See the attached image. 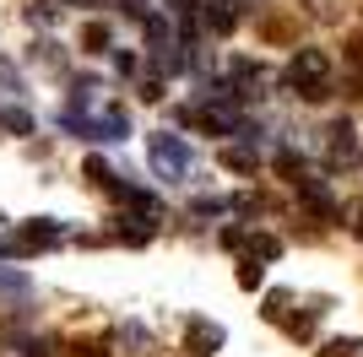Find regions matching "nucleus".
Returning a JSON list of instances; mask_svg holds the SVG:
<instances>
[{"instance_id": "nucleus-22", "label": "nucleus", "mask_w": 363, "mask_h": 357, "mask_svg": "<svg viewBox=\"0 0 363 357\" xmlns=\"http://www.w3.org/2000/svg\"><path fill=\"white\" fill-rule=\"evenodd\" d=\"M352 233H358V238H363V206H358V211H352Z\"/></svg>"}, {"instance_id": "nucleus-8", "label": "nucleus", "mask_w": 363, "mask_h": 357, "mask_svg": "<svg viewBox=\"0 0 363 357\" xmlns=\"http://www.w3.org/2000/svg\"><path fill=\"white\" fill-rule=\"evenodd\" d=\"M239 249L250 254V260H260V266H266V260H277V254H282V238H272V233H244Z\"/></svg>"}, {"instance_id": "nucleus-13", "label": "nucleus", "mask_w": 363, "mask_h": 357, "mask_svg": "<svg viewBox=\"0 0 363 357\" xmlns=\"http://www.w3.org/2000/svg\"><path fill=\"white\" fill-rule=\"evenodd\" d=\"M228 206H233L228 195H201V200H196V206H190V211H196V217H223Z\"/></svg>"}, {"instance_id": "nucleus-10", "label": "nucleus", "mask_w": 363, "mask_h": 357, "mask_svg": "<svg viewBox=\"0 0 363 357\" xmlns=\"http://www.w3.org/2000/svg\"><path fill=\"white\" fill-rule=\"evenodd\" d=\"M82 49H87V55H108V49H114V33H108V22H98V16H92L87 28H82Z\"/></svg>"}, {"instance_id": "nucleus-3", "label": "nucleus", "mask_w": 363, "mask_h": 357, "mask_svg": "<svg viewBox=\"0 0 363 357\" xmlns=\"http://www.w3.org/2000/svg\"><path fill=\"white\" fill-rule=\"evenodd\" d=\"M320 147H325V163H331V168H347V163L363 157V152H358V125H352V119H331Z\"/></svg>"}, {"instance_id": "nucleus-1", "label": "nucleus", "mask_w": 363, "mask_h": 357, "mask_svg": "<svg viewBox=\"0 0 363 357\" xmlns=\"http://www.w3.org/2000/svg\"><path fill=\"white\" fill-rule=\"evenodd\" d=\"M282 81H288L298 98H309V103L331 98V60H325V49H293Z\"/></svg>"}, {"instance_id": "nucleus-11", "label": "nucleus", "mask_w": 363, "mask_h": 357, "mask_svg": "<svg viewBox=\"0 0 363 357\" xmlns=\"http://www.w3.org/2000/svg\"><path fill=\"white\" fill-rule=\"evenodd\" d=\"M0 130L33 135V114H28V108H16V103H0Z\"/></svg>"}, {"instance_id": "nucleus-23", "label": "nucleus", "mask_w": 363, "mask_h": 357, "mask_svg": "<svg viewBox=\"0 0 363 357\" xmlns=\"http://www.w3.org/2000/svg\"><path fill=\"white\" fill-rule=\"evenodd\" d=\"M6 233H11V217H6V211H0V244H6Z\"/></svg>"}, {"instance_id": "nucleus-27", "label": "nucleus", "mask_w": 363, "mask_h": 357, "mask_svg": "<svg viewBox=\"0 0 363 357\" xmlns=\"http://www.w3.org/2000/svg\"><path fill=\"white\" fill-rule=\"evenodd\" d=\"M168 6H174V0H168Z\"/></svg>"}, {"instance_id": "nucleus-2", "label": "nucleus", "mask_w": 363, "mask_h": 357, "mask_svg": "<svg viewBox=\"0 0 363 357\" xmlns=\"http://www.w3.org/2000/svg\"><path fill=\"white\" fill-rule=\"evenodd\" d=\"M147 157H152V174L168 178V184H179V178L190 174V147H184V135H174V130H152Z\"/></svg>"}, {"instance_id": "nucleus-21", "label": "nucleus", "mask_w": 363, "mask_h": 357, "mask_svg": "<svg viewBox=\"0 0 363 357\" xmlns=\"http://www.w3.org/2000/svg\"><path fill=\"white\" fill-rule=\"evenodd\" d=\"M120 11H125V16H136V22H141V16L152 11V0H120Z\"/></svg>"}, {"instance_id": "nucleus-6", "label": "nucleus", "mask_w": 363, "mask_h": 357, "mask_svg": "<svg viewBox=\"0 0 363 357\" xmlns=\"http://www.w3.org/2000/svg\"><path fill=\"white\" fill-rule=\"evenodd\" d=\"M16 238L28 244V249H49V244H60L65 227L55 217H28V222H16Z\"/></svg>"}, {"instance_id": "nucleus-5", "label": "nucleus", "mask_w": 363, "mask_h": 357, "mask_svg": "<svg viewBox=\"0 0 363 357\" xmlns=\"http://www.w3.org/2000/svg\"><path fill=\"white\" fill-rule=\"evenodd\" d=\"M293 184H298V200H303V211H315V217H336V195L325 190V178H309V174H298Z\"/></svg>"}, {"instance_id": "nucleus-17", "label": "nucleus", "mask_w": 363, "mask_h": 357, "mask_svg": "<svg viewBox=\"0 0 363 357\" xmlns=\"http://www.w3.org/2000/svg\"><path fill=\"white\" fill-rule=\"evenodd\" d=\"M0 293H33V282L22 271H0Z\"/></svg>"}, {"instance_id": "nucleus-7", "label": "nucleus", "mask_w": 363, "mask_h": 357, "mask_svg": "<svg viewBox=\"0 0 363 357\" xmlns=\"http://www.w3.org/2000/svg\"><path fill=\"white\" fill-rule=\"evenodd\" d=\"M233 22H239L233 0H201V28L206 33H233Z\"/></svg>"}, {"instance_id": "nucleus-25", "label": "nucleus", "mask_w": 363, "mask_h": 357, "mask_svg": "<svg viewBox=\"0 0 363 357\" xmlns=\"http://www.w3.org/2000/svg\"><path fill=\"white\" fill-rule=\"evenodd\" d=\"M233 6H255V0H233Z\"/></svg>"}, {"instance_id": "nucleus-12", "label": "nucleus", "mask_w": 363, "mask_h": 357, "mask_svg": "<svg viewBox=\"0 0 363 357\" xmlns=\"http://www.w3.org/2000/svg\"><path fill=\"white\" fill-rule=\"evenodd\" d=\"M28 60H33V65H44V71H60V65H65V55H60V44H55V38H38Z\"/></svg>"}, {"instance_id": "nucleus-15", "label": "nucleus", "mask_w": 363, "mask_h": 357, "mask_svg": "<svg viewBox=\"0 0 363 357\" xmlns=\"http://www.w3.org/2000/svg\"><path fill=\"white\" fill-rule=\"evenodd\" d=\"M260 276H266V266H260V260H244V266H239V287H244V293H255Z\"/></svg>"}, {"instance_id": "nucleus-9", "label": "nucleus", "mask_w": 363, "mask_h": 357, "mask_svg": "<svg viewBox=\"0 0 363 357\" xmlns=\"http://www.w3.org/2000/svg\"><path fill=\"white\" fill-rule=\"evenodd\" d=\"M217 163L233 168V174H255V168H260V152L255 147H223V152H217Z\"/></svg>"}, {"instance_id": "nucleus-19", "label": "nucleus", "mask_w": 363, "mask_h": 357, "mask_svg": "<svg viewBox=\"0 0 363 357\" xmlns=\"http://www.w3.org/2000/svg\"><path fill=\"white\" fill-rule=\"evenodd\" d=\"M114 71H120V76H136V71H141V55H130V49H120V55H114Z\"/></svg>"}, {"instance_id": "nucleus-16", "label": "nucleus", "mask_w": 363, "mask_h": 357, "mask_svg": "<svg viewBox=\"0 0 363 357\" xmlns=\"http://www.w3.org/2000/svg\"><path fill=\"white\" fill-rule=\"evenodd\" d=\"M358 352H363V346L352 341V336H336V341H325V352H320V357H358Z\"/></svg>"}, {"instance_id": "nucleus-26", "label": "nucleus", "mask_w": 363, "mask_h": 357, "mask_svg": "<svg viewBox=\"0 0 363 357\" xmlns=\"http://www.w3.org/2000/svg\"><path fill=\"white\" fill-rule=\"evenodd\" d=\"M38 6H55V0H38Z\"/></svg>"}, {"instance_id": "nucleus-20", "label": "nucleus", "mask_w": 363, "mask_h": 357, "mask_svg": "<svg viewBox=\"0 0 363 357\" xmlns=\"http://www.w3.org/2000/svg\"><path fill=\"white\" fill-rule=\"evenodd\" d=\"M347 65H352V87H363V44L347 49Z\"/></svg>"}, {"instance_id": "nucleus-24", "label": "nucleus", "mask_w": 363, "mask_h": 357, "mask_svg": "<svg viewBox=\"0 0 363 357\" xmlns=\"http://www.w3.org/2000/svg\"><path fill=\"white\" fill-rule=\"evenodd\" d=\"M65 6H87V11H98V6H104V0H65Z\"/></svg>"}, {"instance_id": "nucleus-18", "label": "nucleus", "mask_w": 363, "mask_h": 357, "mask_svg": "<svg viewBox=\"0 0 363 357\" xmlns=\"http://www.w3.org/2000/svg\"><path fill=\"white\" fill-rule=\"evenodd\" d=\"M0 87H6V92H22V71H16L6 55H0Z\"/></svg>"}, {"instance_id": "nucleus-14", "label": "nucleus", "mask_w": 363, "mask_h": 357, "mask_svg": "<svg viewBox=\"0 0 363 357\" xmlns=\"http://www.w3.org/2000/svg\"><path fill=\"white\" fill-rule=\"evenodd\" d=\"M136 92H141V103H163V98H168V92H163V76H141Z\"/></svg>"}, {"instance_id": "nucleus-4", "label": "nucleus", "mask_w": 363, "mask_h": 357, "mask_svg": "<svg viewBox=\"0 0 363 357\" xmlns=\"http://www.w3.org/2000/svg\"><path fill=\"white\" fill-rule=\"evenodd\" d=\"M223 325H217V319H201V314H190V319H184V352L190 357H217L223 352Z\"/></svg>"}]
</instances>
